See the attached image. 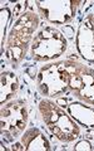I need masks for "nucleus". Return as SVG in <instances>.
Returning <instances> with one entry per match:
<instances>
[{
	"instance_id": "obj_1",
	"label": "nucleus",
	"mask_w": 94,
	"mask_h": 151,
	"mask_svg": "<svg viewBox=\"0 0 94 151\" xmlns=\"http://www.w3.org/2000/svg\"><path fill=\"white\" fill-rule=\"evenodd\" d=\"M39 28V15L33 10L24 12L13 23L5 43V58L13 64L20 63L31 45L33 38Z\"/></svg>"
},
{
	"instance_id": "obj_2",
	"label": "nucleus",
	"mask_w": 94,
	"mask_h": 151,
	"mask_svg": "<svg viewBox=\"0 0 94 151\" xmlns=\"http://www.w3.org/2000/svg\"><path fill=\"white\" fill-rule=\"evenodd\" d=\"M39 113L46 129L56 140L62 142H72L80 135V129L69 113L50 100H41Z\"/></svg>"
},
{
	"instance_id": "obj_3",
	"label": "nucleus",
	"mask_w": 94,
	"mask_h": 151,
	"mask_svg": "<svg viewBox=\"0 0 94 151\" xmlns=\"http://www.w3.org/2000/svg\"><path fill=\"white\" fill-rule=\"evenodd\" d=\"M68 48L67 38L54 27L45 25L36 30L30 45V55L38 62H51L62 57Z\"/></svg>"
},
{
	"instance_id": "obj_4",
	"label": "nucleus",
	"mask_w": 94,
	"mask_h": 151,
	"mask_svg": "<svg viewBox=\"0 0 94 151\" xmlns=\"http://www.w3.org/2000/svg\"><path fill=\"white\" fill-rule=\"evenodd\" d=\"M36 88L48 98H59L69 91V73L64 60L43 65L35 77Z\"/></svg>"
},
{
	"instance_id": "obj_5",
	"label": "nucleus",
	"mask_w": 94,
	"mask_h": 151,
	"mask_svg": "<svg viewBox=\"0 0 94 151\" xmlns=\"http://www.w3.org/2000/svg\"><path fill=\"white\" fill-rule=\"evenodd\" d=\"M28 125L26 102L20 98L11 100L0 110V134L3 140L14 141L24 134Z\"/></svg>"
},
{
	"instance_id": "obj_6",
	"label": "nucleus",
	"mask_w": 94,
	"mask_h": 151,
	"mask_svg": "<svg viewBox=\"0 0 94 151\" xmlns=\"http://www.w3.org/2000/svg\"><path fill=\"white\" fill-rule=\"evenodd\" d=\"M64 62L69 73V91L78 101L94 106V68L72 59Z\"/></svg>"
},
{
	"instance_id": "obj_7",
	"label": "nucleus",
	"mask_w": 94,
	"mask_h": 151,
	"mask_svg": "<svg viewBox=\"0 0 94 151\" xmlns=\"http://www.w3.org/2000/svg\"><path fill=\"white\" fill-rule=\"evenodd\" d=\"M39 14L49 24L64 25L73 20L79 1L74 0H38L35 1Z\"/></svg>"
},
{
	"instance_id": "obj_8",
	"label": "nucleus",
	"mask_w": 94,
	"mask_h": 151,
	"mask_svg": "<svg viewBox=\"0 0 94 151\" xmlns=\"http://www.w3.org/2000/svg\"><path fill=\"white\" fill-rule=\"evenodd\" d=\"M75 48L88 63L94 64V14L83 18L75 35Z\"/></svg>"
},
{
	"instance_id": "obj_9",
	"label": "nucleus",
	"mask_w": 94,
	"mask_h": 151,
	"mask_svg": "<svg viewBox=\"0 0 94 151\" xmlns=\"http://www.w3.org/2000/svg\"><path fill=\"white\" fill-rule=\"evenodd\" d=\"M20 142L25 151H50V142L45 135L36 127H31L24 131L20 136Z\"/></svg>"
},
{
	"instance_id": "obj_10",
	"label": "nucleus",
	"mask_w": 94,
	"mask_h": 151,
	"mask_svg": "<svg viewBox=\"0 0 94 151\" xmlns=\"http://www.w3.org/2000/svg\"><path fill=\"white\" fill-rule=\"evenodd\" d=\"M68 113L70 117L85 129H94V108L80 101L68 103Z\"/></svg>"
},
{
	"instance_id": "obj_11",
	"label": "nucleus",
	"mask_w": 94,
	"mask_h": 151,
	"mask_svg": "<svg viewBox=\"0 0 94 151\" xmlns=\"http://www.w3.org/2000/svg\"><path fill=\"white\" fill-rule=\"evenodd\" d=\"M0 105H5L19 91V79L11 70H3L0 76Z\"/></svg>"
},
{
	"instance_id": "obj_12",
	"label": "nucleus",
	"mask_w": 94,
	"mask_h": 151,
	"mask_svg": "<svg viewBox=\"0 0 94 151\" xmlns=\"http://www.w3.org/2000/svg\"><path fill=\"white\" fill-rule=\"evenodd\" d=\"M11 18V10L9 6H4L0 9V35H1V39H0V44H1V54L4 55V45H5V39H6V28L9 24V20Z\"/></svg>"
},
{
	"instance_id": "obj_13",
	"label": "nucleus",
	"mask_w": 94,
	"mask_h": 151,
	"mask_svg": "<svg viewBox=\"0 0 94 151\" xmlns=\"http://www.w3.org/2000/svg\"><path fill=\"white\" fill-rule=\"evenodd\" d=\"M73 149L75 151H90V150H93V146L88 140H80L74 145Z\"/></svg>"
},
{
	"instance_id": "obj_14",
	"label": "nucleus",
	"mask_w": 94,
	"mask_h": 151,
	"mask_svg": "<svg viewBox=\"0 0 94 151\" xmlns=\"http://www.w3.org/2000/svg\"><path fill=\"white\" fill-rule=\"evenodd\" d=\"M13 150H24V149H23L21 142H16L15 145H13Z\"/></svg>"
}]
</instances>
